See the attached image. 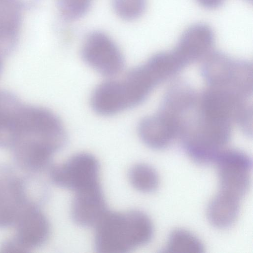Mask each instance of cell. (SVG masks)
<instances>
[{"label":"cell","instance_id":"cell-7","mask_svg":"<svg viewBox=\"0 0 253 253\" xmlns=\"http://www.w3.org/2000/svg\"><path fill=\"white\" fill-rule=\"evenodd\" d=\"M81 54L88 65L104 76H115L124 67V60L119 48L102 32H93L86 37Z\"/></svg>","mask_w":253,"mask_h":253},{"label":"cell","instance_id":"cell-16","mask_svg":"<svg viewBox=\"0 0 253 253\" xmlns=\"http://www.w3.org/2000/svg\"><path fill=\"white\" fill-rule=\"evenodd\" d=\"M146 0H112L117 15L126 20H133L140 17L146 7Z\"/></svg>","mask_w":253,"mask_h":253},{"label":"cell","instance_id":"cell-9","mask_svg":"<svg viewBox=\"0 0 253 253\" xmlns=\"http://www.w3.org/2000/svg\"><path fill=\"white\" fill-rule=\"evenodd\" d=\"M16 237L14 241L21 252L42 245L47 239L48 221L38 209L28 205L16 220Z\"/></svg>","mask_w":253,"mask_h":253},{"label":"cell","instance_id":"cell-1","mask_svg":"<svg viewBox=\"0 0 253 253\" xmlns=\"http://www.w3.org/2000/svg\"><path fill=\"white\" fill-rule=\"evenodd\" d=\"M66 141L63 126L54 113L28 105L15 128L10 148L21 166L37 170L47 167Z\"/></svg>","mask_w":253,"mask_h":253},{"label":"cell","instance_id":"cell-17","mask_svg":"<svg viewBox=\"0 0 253 253\" xmlns=\"http://www.w3.org/2000/svg\"><path fill=\"white\" fill-rule=\"evenodd\" d=\"M91 0H58L59 11L65 19L77 20L88 11Z\"/></svg>","mask_w":253,"mask_h":253},{"label":"cell","instance_id":"cell-4","mask_svg":"<svg viewBox=\"0 0 253 253\" xmlns=\"http://www.w3.org/2000/svg\"><path fill=\"white\" fill-rule=\"evenodd\" d=\"M201 74L208 87L249 101L253 94V64L212 50L204 59Z\"/></svg>","mask_w":253,"mask_h":253},{"label":"cell","instance_id":"cell-18","mask_svg":"<svg viewBox=\"0 0 253 253\" xmlns=\"http://www.w3.org/2000/svg\"><path fill=\"white\" fill-rule=\"evenodd\" d=\"M203 7L208 9H214L221 6L225 0H195Z\"/></svg>","mask_w":253,"mask_h":253},{"label":"cell","instance_id":"cell-21","mask_svg":"<svg viewBox=\"0 0 253 253\" xmlns=\"http://www.w3.org/2000/svg\"><path fill=\"white\" fill-rule=\"evenodd\" d=\"M248 0V1H249L250 0L252 1V0Z\"/></svg>","mask_w":253,"mask_h":253},{"label":"cell","instance_id":"cell-12","mask_svg":"<svg viewBox=\"0 0 253 253\" xmlns=\"http://www.w3.org/2000/svg\"><path fill=\"white\" fill-rule=\"evenodd\" d=\"M27 205L23 184L18 179L8 177L0 181V226L15 223Z\"/></svg>","mask_w":253,"mask_h":253},{"label":"cell","instance_id":"cell-14","mask_svg":"<svg viewBox=\"0 0 253 253\" xmlns=\"http://www.w3.org/2000/svg\"><path fill=\"white\" fill-rule=\"evenodd\" d=\"M204 250L203 243L195 234L187 230L177 229L170 234L164 252L201 253Z\"/></svg>","mask_w":253,"mask_h":253},{"label":"cell","instance_id":"cell-11","mask_svg":"<svg viewBox=\"0 0 253 253\" xmlns=\"http://www.w3.org/2000/svg\"><path fill=\"white\" fill-rule=\"evenodd\" d=\"M215 35L212 29L204 23H196L182 33L174 49L187 65L203 59L212 50Z\"/></svg>","mask_w":253,"mask_h":253},{"label":"cell","instance_id":"cell-20","mask_svg":"<svg viewBox=\"0 0 253 253\" xmlns=\"http://www.w3.org/2000/svg\"><path fill=\"white\" fill-rule=\"evenodd\" d=\"M3 59L0 57V75L2 72L3 68Z\"/></svg>","mask_w":253,"mask_h":253},{"label":"cell","instance_id":"cell-6","mask_svg":"<svg viewBox=\"0 0 253 253\" xmlns=\"http://www.w3.org/2000/svg\"><path fill=\"white\" fill-rule=\"evenodd\" d=\"M99 172L96 158L89 153H80L52 166L49 176L57 186L75 192L99 183Z\"/></svg>","mask_w":253,"mask_h":253},{"label":"cell","instance_id":"cell-2","mask_svg":"<svg viewBox=\"0 0 253 253\" xmlns=\"http://www.w3.org/2000/svg\"><path fill=\"white\" fill-rule=\"evenodd\" d=\"M94 246L101 253H124L148 243L154 234L150 218L144 212L108 211L94 226Z\"/></svg>","mask_w":253,"mask_h":253},{"label":"cell","instance_id":"cell-3","mask_svg":"<svg viewBox=\"0 0 253 253\" xmlns=\"http://www.w3.org/2000/svg\"><path fill=\"white\" fill-rule=\"evenodd\" d=\"M232 123L205 111L197 102L185 120L179 138L186 153L195 162L213 163L230 139Z\"/></svg>","mask_w":253,"mask_h":253},{"label":"cell","instance_id":"cell-10","mask_svg":"<svg viewBox=\"0 0 253 253\" xmlns=\"http://www.w3.org/2000/svg\"><path fill=\"white\" fill-rule=\"evenodd\" d=\"M107 211L99 183L75 192L71 215L77 224L83 227L94 226Z\"/></svg>","mask_w":253,"mask_h":253},{"label":"cell","instance_id":"cell-13","mask_svg":"<svg viewBox=\"0 0 253 253\" xmlns=\"http://www.w3.org/2000/svg\"><path fill=\"white\" fill-rule=\"evenodd\" d=\"M241 200L219 191L209 202L207 209L208 219L218 228H226L236 220L239 214Z\"/></svg>","mask_w":253,"mask_h":253},{"label":"cell","instance_id":"cell-19","mask_svg":"<svg viewBox=\"0 0 253 253\" xmlns=\"http://www.w3.org/2000/svg\"><path fill=\"white\" fill-rule=\"evenodd\" d=\"M21 9L33 6L38 0H12Z\"/></svg>","mask_w":253,"mask_h":253},{"label":"cell","instance_id":"cell-8","mask_svg":"<svg viewBox=\"0 0 253 253\" xmlns=\"http://www.w3.org/2000/svg\"><path fill=\"white\" fill-rule=\"evenodd\" d=\"M138 132L141 139L147 146L162 149L179 138L180 125L176 119L160 109L156 114L140 121Z\"/></svg>","mask_w":253,"mask_h":253},{"label":"cell","instance_id":"cell-15","mask_svg":"<svg viewBox=\"0 0 253 253\" xmlns=\"http://www.w3.org/2000/svg\"><path fill=\"white\" fill-rule=\"evenodd\" d=\"M128 179L131 185L139 191L150 193L159 185V177L151 166L143 163L133 166L129 170Z\"/></svg>","mask_w":253,"mask_h":253},{"label":"cell","instance_id":"cell-22","mask_svg":"<svg viewBox=\"0 0 253 253\" xmlns=\"http://www.w3.org/2000/svg\"><path fill=\"white\" fill-rule=\"evenodd\" d=\"M3 0H0V2L2 1H3Z\"/></svg>","mask_w":253,"mask_h":253},{"label":"cell","instance_id":"cell-5","mask_svg":"<svg viewBox=\"0 0 253 253\" xmlns=\"http://www.w3.org/2000/svg\"><path fill=\"white\" fill-rule=\"evenodd\" d=\"M213 163L217 168L219 191L241 200L251 184L252 158L241 150L224 148L217 154Z\"/></svg>","mask_w":253,"mask_h":253}]
</instances>
